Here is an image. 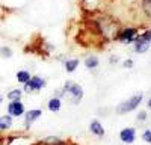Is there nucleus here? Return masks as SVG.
<instances>
[{"mask_svg": "<svg viewBox=\"0 0 151 145\" xmlns=\"http://www.w3.org/2000/svg\"><path fill=\"white\" fill-rule=\"evenodd\" d=\"M142 101V94H137V95H133L130 100L124 101L122 104L118 106V113H125V112H132L134 109L139 106V103Z\"/></svg>", "mask_w": 151, "mask_h": 145, "instance_id": "nucleus-1", "label": "nucleus"}, {"mask_svg": "<svg viewBox=\"0 0 151 145\" xmlns=\"http://www.w3.org/2000/svg\"><path fill=\"white\" fill-rule=\"evenodd\" d=\"M150 42H151V33H145L142 38L137 39L136 42V53H145L150 47Z\"/></svg>", "mask_w": 151, "mask_h": 145, "instance_id": "nucleus-2", "label": "nucleus"}, {"mask_svg": "<svg viewBox=\"0 0 151 145\" xmlns=\"http://www.w3.org/2000/svg\"><path fill=\"white\" fill-rule=\"evenodd\" d=\"M44 80L41 79V77H38V76H35V77H32V79H29L27 80V83H26V89L27 92H32V91H38V89H41L42 86H44Z\"/></svg>", "mask_w": 151, "mask_h": 145, "instance_id": "nucleus-3", "label": "nucleus"}, {"mask_svg": "<svg viewBox=\"0 0 151 145\" xmlns=\"http://www.w3.org/2000/svg\"><path fill=\"white\" fill-rule=\"evenodd\" d=\"M65 91L71 92V94L76 97V101L80 100L82 97H83V91H82V88L79 86V85L73 83V82H67V83H65Z\"/></svg>", "mask_w": 151, "mask_h": 145, "instance_id": "nucleus-4", "label": "nucleus"}, {"mask_svg": "<svg viewBox=\"0 0 151 145\" xmlns=\"http://www.w3.org/2000/svg\"><path fill=\"white\" fill-rule=\"evenodd\" d=\"M8 111H9V115L12 116H21L24 113V106L20 101H11Z\"/></svg>", "mask_w": 151, "mask_h": 145, "instance_id": "nucleus-5", "label": "nucleus"}, {"mask_svg": "<svg viewBox=\"0 0 151 145\" xmlns=\"http://www.w3.org/2000/svg\"><path fill=\"white\" fill-rule=\"evenodd\" d=\"M121 141L125 144H132L134 141V128H132V127L124 128L121 131Z\"/></svg>", "mask_w": 151, "mask_h": 145, "instance_id": "nucleus-6", "label": "nucleus"}, {"mask_svg": "<svg viewBox=\"0 0 151 145\" xmlns=\"http://www.w3.org/2000/svg\"><path fill=\"white\" fill-rule=\"evenodd\" d=\"M136 33H137V30L130 27V29L124 30V32L119 35V39H121V41H124V42H132V41L136 38Z\"/></svg>", "mask_w": 151, "mask_h": 145, "instance_id": "nucleus-7", "label": "nucleus"}, {"mask_svg": "<svg viewBox=\"0 0 151 145\" xmlns=\"http://www.w3.org/2000/svg\"><path fill=\"white\" fill-rule=\"evenodd\" d=\"M91 131L95 133L97 136H103L104 135V128H103V126L100 124L98 121H92L91 123Z\"/></svg>", "mask_w": 151, "mask_h": 145, "instance_id": "nucleus-8", "label": "nucleus"}, {"mask_svg": "<svg viewBox=\"0 0 151 145\" xmlns=\"http://www.w3.org/2000/svg\"><path fill=\"white\" fill-rule=\"evenodd\" d=\"M41 111L40 109H35V111H30V112H27V116H26V121H27V126H30L33 121L36 119V118H40L41 116Z\"/></svg>", "mask_w": 151, "mask_h": 145, "instance_id": "nucleus-9", "label": "nucleus"}, {"mask_svg": "<svg viewBox=\"0 0 151 145\" xmlns=\"http://www.w3.org/2000/svg\"><path fill=\"white\" fill-rule=\"evenodd\" d=\"M29 79H30V72H27V71H18L17 72V80L20 83H27Z\"/></svg>", "mask_w": 151, "mask_h": 145, "instance_id": "nucleus-10", "label": "nucleus"}, {"mask_svg": "<svg viewBox=\"0 0 151 145\" xmlns=\"http://www.w3.org/2000/svg\"><path fill=\"white\" fill-rule=\"evenodd\" d=\"M12 126V119L9 116H2L0 118V130H6Z\"/></svg>", "mask_w": 151, "mask_h": 145, "instance_id": "nucleus-11", "label": "nucleus"}, {"mask_svg": "<svg viewBox=\"0 0 151 145\" xmlns=\"http://www.w3.org/2000/svg\"><path fill=\"white\" fill-rule=\"evenodd\" d=\"M48 109H50V111H53V112H58L60 109V100L59 98H52L48 101Z\"/></svg>", "mask_w": 151, "mask_h": 145, "instance_id": "nucleus-12", "label": "nucleus"}, {"mask_svg": "<svg viewBox=\"0 0 151 145\" xmlns=\"http://www.w3.org/2000/svg\"><path fill=\"white\" fill-rule=\"evenodd\" d=\"M77 65H79L77 59H71V60H67V62H65V68H67L68 72H73L76 68H77Z\"/></svg>", "mask_w": 151, "mask_h": 145, "instance_id": "nucleus-13", "label": "nucleus"}, {"mask_svg": "<svg viewBox=\"0 0 151 145\" xmlns=\"http://www.w3.org/2000/svg\"><path fill=\"white\" fill-rule=\"evenodd\" d=\"M20 97H21V91L20 89H12L9 94H8V98L11 101H20Z\"/></svg>", "mask_w": 151, "mask_h": 145, "instance_id": "nucleus-14", "label": "nucleus"}, {"mask_svg": "<svg viewBox=\"0 0 151 145\" xmlns=\"http://www.w3.org/2000/svg\"><path fill=\"white\" fill-rule=\"evenodd\" d=\"M85 65H86L88 68H95V67L98 65V59H97L95 56H91V57H88V59L85 60Z\"/></svg>", "mask_w": 151, "mask_h": 145, "instance_id": "nucleus-15", "label": "nucleus"}, {"mask_svg": "<svg viewBox=\"0 0 151 145\" xmlns=\"http://www.w3.org/2000/svg\"><path fill=\"white\" fill-rule=\"evenodd\" d=\"M0 53H2V56H6V57H11V56H12L11 48H8V47H2V50H0Z\"/></svg>", "mask_w": 151, "mask_h": 145, "instance_id": "nucleus-16", "label": "nucleus"}, {"mask_svg": "<svg viewBox=\"0 0 151 145\" xmlns=\"http://www.w3.org/2000/svg\"><path fill=\"white\" fill-rule=\"evenodd\" d=\"M142 138H144L145 142H151V130H147V131L144 133V136H142Z\"/></svg>", "mask_w": 151, "mask_h": 145, "instance_id": "nucleus-17", "label": "nucleus"}, {"mask_svg": "<svg viewBox=\"0 0 151 145\" xmlns=\"http://www.w3.org/2000/svg\"><path fill=\"white\" fill-rule=\"evenodd\" d=\"M124 65H125V67H129V68H130V67L133 65V62H132V60H129V62H125Z\"/></svg>", "mask_w": 151, "mask_h": 145, "instance_id": "nucleus-18", "label": "nucleus"}, {"mask_svg": "<svg viewBox=\"0 0 151 145\" xmlns=\"http://www.w3.org/2000/svg\"><path fill=\"white\" fill-rule=\"evenodd\" d=\"M139 119H145V113H144V112L139 115Z\"/></svg>", "mask_w": 151, "mask_h": 145, "instance_id": "nucleus-19", "label": "nucleus"}, {"mask_svg": "<svg viewBox=\"0 0 151 145\" xmlns=\"http://www.w3.org/2000/svg\"><path fill=\"white\" fill-rule=\"evenodd\" d=\"M148 106H150V107H151V98H150V101H148Z\"/></svg>", "mask_w": 151, "mask_h": 145, "instance_id": "nucleus-20", "label": "nucleus"}, {"mask_svg": "<svg viewBox=\"0 0 151 145\" xmlns=\"http://www.w3.org/2000/svg\"><path fill=\"white\" fill-rule=\"evenodd\" d=\"M0 101H2V97H0Z\"/></svg>", "mask_w": 151, "mask_h": 145, "instance_id": "nucleus-21", "label": "nucleus"}]
</instances>
